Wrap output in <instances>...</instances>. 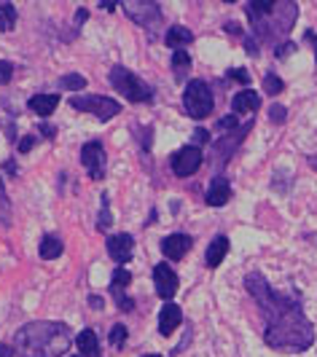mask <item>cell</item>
Instances as JSON below:
<instances>
[{"label": "cell", "mask_w": 317, "mask_h": 357, "mask_svg": "<svg viewBox=\"0 0 317 357\" xmlns=\"http://www.w3.org/2000/svg\"><path fill=\"white\" fill-rule=\"evenodd\" d=\"M245 287L264 314L266 347L277 352H307L315 344V325L293 296L274 290L258 271L247 274Z\"/></svg>", "instance_id": "6da1fadb"}, {"label": "cell", "mask_w": 317, "mask_h": 357, "mask_svg": "<svg viewBox=\"0 0 317 357\" xmlns=\"http://www.w3.org/2000/svg\"><path fill=\"white\" fill-rule=\"evenodd\" d=\"M73 344V331L65 322H27L14 336L19 357H62Z\"/></svg>", "instance_id": "7a4b0ae2"}, {"label": "cell", "mask_w": 317, "mask_h": 357, "mask_svg": "<svg viewBox=\"0 0 317 357\" xmlns=\"http://www.w3.org/2000/svg\"><path fill=\"white\" fill-rule=\"evenodd\" d=\"M250 24H253V38L272 43L277 38L288 36L293 22L299 17V6L290 0H250L245 6Z\"/></svg>", "instance_id": "3957f363"}, {"label": "cell", "mask_w": 317, "mask_h": 357, "mask_svg": "<svg viewBox=\"0 0 317 357\" xmlns=\"http://www.w3.org/2000/svg\"><path fill=\"white\" fill-rule=\"evenodd\" d=\"M110 84L116 91H121L129 102H151L154 100V86H148L140 75H135L121 65H116L110 70Z\"/></svg>", "instance_id": "277c9868"}, {"label": "cell", "mask_w": 317, "mask_h": 357, "mask_svg": "<svg viewBox=\"0 0 317 357\" xmlns=\"http://www.w3.org/2000/svg\"><path fill=\"white\" fill-rule=\"evenodd\" d=\"M183 107L191 119H207L215 107V100H212V89L207 81L202 78H194L186 84V91H183Z\"/></svg>", "instance_id": "5b68a950"}, {"label": "cell", "mask_w": 317, "mask_h": 357, "mask_svg": "<svg viewBox=\"0 0 317 357\" xmlns=\"http://www.w3.org/2000/svg\"><path fill=\"white\" fill-rule=\"evenodd\" d=\"M71 107L78 113H91L100 121H110L116 113H121V105L110 97H100V94H75L71 100Z\"/></svg>", "instance_id": "8992f818"}, {"label": "cell", "mask_w": 317, "mask_h": 357, "mask_svg": "<svg viewBox=\"0 0 317 357\" xmlns=\"http://www.w3.org/2000/svg\"><path fill=\"white\" fill-rule=\"evenodd\" d=\"M202 161H205L202 148L186 145V148H180V151H175V153L170 156V167H172V172H175L177 178H191L194 172H199Z\"/></svg>", "instance_id": "52a82bcc"}, {"label": "cell", "mask_w": 317, "mask_h": 357, "mask_svg": "<svg viewBox=\"0 0 317 357\" xmlns=\"http://www.w3.org/2000/svg\"><path fill=\"white\" fill-rule=\"evenodd\" d=\"M105 148L100 140H89L84 148H81V164L87 167L89 178L103 180L105 178Z\"/></svg>", "instance_id": "ba28073f"}, {"label": "cell", "mask_w": 317, "mask_h": 357, "mask_svg": "<svg viewBox=\"0 0 317 357\" xmlns=\"http://www.w3.org/2000/svg\"><path fill=\"white\" fill-rule=\"evenodd\" d=\"M124 11L132 17V22H138L140 27L154 30L156 24H161V6L148 0V3H121Z\"/></svg>", "instance_id": "9c48e42d"}, {"label": "cell", "mask_w": 317, "mask_h": 357, "mask_svg": "<svg viewBox=\"0 0 317 357\" xmlns=\"http://www.w3.org/2000/svg\"><path fill=\"white\" fill-rule=\"evenodd\" d=\"M154 285H156V296L161 301H170L172 296L177 293V285H180V280H177V274L172 271V266H167V264H158L154 268Z\"/></svg>", "instance_id": "30bf717a"}, {"label": "cell", "mask_w": 317, "mask_h": 357, "mask_svg": "<svg viewBox=\"0 0 317 357\" xmlns=\"http://www.w3.org/2000/svg\"><path fill=\"white\" fill-rule=\"evenodd\" d=\"M129 282H132V274L121 266L116 268V271H113V277H110V293H113V298H116L119 309H124V312H132V309H135V298H129V296H126Z\"/></svg>", "instance_id": "8fae6325"}, {"label": "cell", "mask_w": 317, "mask_h": 357, "mask_svg": "<svg viewBox=\"0 0 317 357\" xmlns=\"http://www.w3.org/2000/svg\"><path fill=\"white\" fill-rule=\"evenodd\" d=\"M105 248L116 264H129L132 250H135V239H132V234H116V236H108Z\"/></svg>", "instance_id": "7c38bea8"}, {"label": "cell", "mask_w": 317, "mask_h": 357, "mask_svg": "<svg viewBox=\"0 0 317 357\" xmlns=\"http://www.w3.org/2000/svg\"><path fill=\"white\" fill-rule=\"evenodd\" d=\"M189 250H191V236L189 234H170V236L161 239V252L170 261H180Z\"/></svg>", "instance_id": "4fadbf2b"}, {"label": "cell", "mask_w": 317, "mask_h": 357, "mask_svg": "<svg viewBox=\"0 0 317 357\" xmlns=\"http://www.w3.org/2000/svg\"><path fill=\"white\" fill-rule=\"evenodd\" d=\"M229 199H231V183H229V178H223V175H215V178L210 180V185H207V197H205V202H207L210 207H223Z\"/></svg>", "instance_id": "5bb4252c"}, {"label": "cell", "mask_w": 317, "mask_h": 357, "mask_svg": "<svg viewBox=\"0 0 317 357\" xmlns=\"http://www.w3.org/2000/svg\"><path fill=\"white\" fill-rule=\"evenodd\" d=\"M183 322V309L177 304H164L158 312V333L161 336H172L175 328H180Z\"/></svg>", "instance_id": "9a60e30c"}, {"label": "cell", "mask_w": 317, "mask_h": 357, "mask_svg": "<svg viewBox=\"0 0 317 357\" xmlns=\"http://www.w3.org/2000/svg\"><path fill=\"white\" fill-rule=\"evenodd\" d=\"M258 107H261V97H258V91L242 89L231 97V110H234V113H239V116H245V113H256Z\"/></svg>", "instance_id": "2e32d148"}, {"label": "cell", "mask_w": 317, "mask_h": 357, "mask_svg": "<svg viewBox=\"0 0 317 357\" xmlns=\"http://www.w3.org/2000/svg\"><path fill=\"white\" fill-rule=\"evenodd\" d=\"M226 252H229V236L218 234L210 245H207V252H205V264H207V268L221 266V264H223V258H226Z\"/></svg>", "instance_id": "e0dca14e"}, {"label": "cell", "mask_w": 317, "mask_h": 357, "mask_svg": "<svg viewBox=\"0 0 317 357\" xmlns=\"http://www.w3.org/2000/svg\"><path fill=\"white\" fill-rule=\"evenodd\" d=\"M250 126H253V121L245 124L242 129H237V132H234V137H231V143H229V137H223V140H218V143H215V156H218V164H223L226 159H231L234 148L245 140V135L250 132Z\"/></svg>", "instance_id": "ac0fdd59"}, {"label": "cell", "mask_w": 317, "mask_h": 357, "mask_svg": "<svg viewBox=\"0 0 317 357\" xmlns=\"http://www.w3.org/2000/svg\"><path fill=\"white\" fill-rule=\"evenodd\" d=\"M194 40V33L189 30V27H183V24H175V27H170L167 33H164V43L170 46V49H175V52H186V46Z\"/></svg>", "instance_id": "d6986e66"}, {"label": "cell", "mask_w": 317, "mask_h": 357, "mask_svg": "<svg viewBox=\"0 0 317 357\" xmlns=\"http://www.w3.org/2000/svg\"><path fill=\"white\" fill-rule=\"evenodd\" d=\"M57 105H59V94H36V97L27 100V107L38 116H43V119H49L57 110Z\"/></svg>", "instance_id": "ffe728a7"}, {"label": "cell", "mask_w": 317, "mask_h": 357, "mask_svg": "<svg viewBox=\"0 0 317 357\" xmlns=\"http://www.w3.org/2000/svg\"><path fill=\"white\" fill-rule=\"evenodd\" d=\"M75 347H78L81 357H100V344H97V336H94L91 328L81 331V333L75 336Z\"/></svg>", "instance_id": "44dd1931"}, {"label": "cell", "mask_w": 317, "mask_h": 357, "mask_svg": "<svg viewBox=\"0 0 317 357\" xmlns=\"http://www.w3.org/2000/svg\"><path fill=\"white\" fill-rule=\"evenodd\" d=\"M38 252H40V258H43V261H54L57 255H62V239H59V236H54V234L43 236V239H40V245H38Z\"/></svg>", "instance_id": "7402d4cb"}, {"label": "cell", "mask_w": 317, "mask_h": 357, "mask_svg": "<svg viewBox=\"0 0 317 357\" xmlns=\"http://www.w3.org/2000/svg\"><path fill=\"white\" fill-rule=\"evenodd\" d=\"M14 24H17V8L11 3H0V30L8 33L14 30Z\"/></svg>", "instance_id": "603a6c76"}, {"label": "cell", "mask_w": 317, "mask_h": 357, "mask_svg": "<svg viewBox=\"0 0 317 357\" xmlns=\"http://www.w3.org/2000/svg\"><path fill=\"white\" fill-rule=\"evenodd\" d=\"M189 68H191V56H189V52L172 54V70H175L177 81H183V75L189 73Z\"/></svg>", "instance_id": "cb8c5ba5"}, {"label": "cell", "mask_w": 317, "mask_h": 357, "mask_svg": "<svg viewBox=\"0 0 317 357\" xmlns=\"http://www.w3.org/2000/svg\"><path fill=\"white\" fill-rule=\"evenodd\" d=\"M59 86H62V89H71V91H81V89H87V78L78 75V73H68V75L59 78Z\"/></svg>", "instance_id": "d4e9b609"}, {"label": "cell", "mask_w": 317, "mask_h": 357, "mask_svg": "<svg viewBox=\"0 0 317 357\" xmlns=\"http://www.w3.org/2000/svg\"><path fill=\"white\" fill-rule=\"evenodd\" d=\"M264 91L269 94V97H277V94L285 91V81H282L280 75L269 73V75H264Z\"/></svg>", "instance_id": "484cf974"}, {"label": "cell", "mask_w": 317, "mask_h": 357, "mask_svg": "<svg viewBox=\"0 0 317 357\" xmlns=\"http://www.w3.org/2000/svg\"><path fill=\"white\" fill-rule=\"evenodd\" d=\"M0 223H3V226L11 223V199H8V194H6L3 178H0Z\"/></svg>", "instance_id": "4316f807"}, {"label": "cell", "mask_w": 317, "mask_h": 357, "mask_svg": "<svg viewBox=\"0 0 317 357\" xmlns=\"http://www.w3.org/2000/svg\"><path fill=\"white\" fill-rule=\"evenodd\" d=\"M129 336V331H126V325H113L110 328V347H116V349H121L124 341Z\"/></svg>", "instance_id": "83f0119b"}, {"label": "cell", "mask_w": 317, "mask_h": 357, "mask_svg": "<svg viewBox=\"0 0 317 357\" xmlns=\"http://www.w3.org/2000/svg\"><path fill=\"white\" fill-rule=\"evenodd\" d=\"M285 119H288V110L282 105H274L269 110V121H274V124H285Z\"/></svg>", "instance_id": "f1b7e54d"}, {"label": "cell", "mask_w": 317, "mask_h": 357, "mask_svg": "<svg viewBox=\"0 0 317 357\" xmlns=\"http://www.w3.org/2000/svg\"><path fill=\"white\" fill-rule=\"evenodd\" d=\"M110 210H108V197H103V215H100V220H97V226L105 231V229H110Z\"/></svg>", "instance_id": "f546056e"}, {"label": "cell", "mask_w": 317, "mask_h": 357, "mask_svg": "<svg viewBox=\"0 0 317 357\" xmlns=\"http://www.w3.org/2000/svg\"><path fill=\"white\" fill-rule=\"evenodd\" d=\"M293 52H296V43L285 40V43H280V46H277V52H274V56H277V59H285L288 54H293Z\"/></svg>", "instance_id": "4dcf8cb0"}, {"label": "cell", "mask_w": 317, "mask_h": 357, "mask_svg": "<svg viewBox=\"0 0 317 357\" xmlns=\"http://www.w3.org/2000/svg\"><path fill=\"white\" fill-rule=\"evenodd\" d=\"M11 75H14V65H8V62L0 59V84H8Z\"/></svg>", "instance_id": "1f68e13d"}, {"label": "cell", "mask_w": 317, "mask_h": 357, "mask_svg": "<svg viewBox=\"0 0 317 357\" xmlns=\"http://www.w3.org/2000/svg\"><path fill=\"white\" fill-rule=\"evenodd\" d=\"M229 78H234V81H239V84H250V75H247L245 70H242V68H231L229 70Z\"/></svg>", "instance_id": "d6a6232c"}, {"label": "cell", "mask_w": 317, "mask_h": 357, "mask_svg": "<svg viewBox=\"0 0 317 357\" xmlns=\"http://www.w3.org/2000/svg\"><path fill=\"white\" fill-rule=\"evenodd\" d=\"M207 140H210V132H207V129H196V132H194V143H196V148H199L202 143H207Z\"/></svg>", "instance_id": "836d02e7"}, {"label": "cell", "mask_w": 317, "mask_h": 357, "mask_svg": "<svg viewBox=\"0 0 317 357\" xmlns=\"http://www.w3.org/2000/svg\"><path fill=\"white\" fill-rule=\"evenodd\" d=\"M245 52L250 54V56H258V40H256V38H247V40H245Z\"/></svg>", "instance_id": "e575fe53"}, {"label": "cell", "mask_w": 317, "mask_h": 357, "mask_svg": "<svg viewBox=\"0 0 317 357\" xmlns=\"http://www.w3.org/2000/svg\"><path fill=\"white\" fill-rule=\"evenodd\" d=\"M234 126H237V116H226V119H221V121H218V129H234Z\"/></svg>", "instance_id": "d590c367"}, {"label": "cell", "mask_w": 317, "mask_h": 357, "mask_svg": "<svg viewBox=\"0 0 317 357\" xmlns=\"http://www.w3.org/2000/svg\"><path fill=\"white\" fill-rule=\"evenodd\" d=\"M33 143H36V135H30V137H24V140L19 143V151H22V153H27V151L33 148Z\"/></svg>", "instance_id": "8d00e7d4"}, {"label": "cell", "mask_w": 317, "mask_h": 357, "mask_svg": "<svg viewBox=\"0 0 317 357\" xmlns=\"http://www.w3.org/2000/svg\"><path fill=\"white\" fill-rule=\"evenodd\" d=\"M89 306L91 309H103V298L100 296H89Z\"/></svg>", "instance_id": "74e56055"}, {"label": "cell", "mask_w": 317, "mask_h": 357, "mask_svg": "<svg viewBox=\"0 0 317 357\" xmlns=\"http://www.w3.org/2000/svg\"><path fill=\"white\" fill-rule=\"evenodd\" d=\"M223 30H226V33H231V36H239V24H237V22H229Z\"/></svg>", "instance_id": "f35d334b"}, {"label": "cell", "mask_w": 317, "mask_h": 357, "mask_svg": "<svg viewBox=\"0 0 317 357\" xmlns=\"http://www.w3.org/2000/svg\"><path fill=\"white\" fill-rule=\"evenodd\" d=\"M0 357H14V349L8 344H0Z\"/></svg>", "instance_id": "ab89813d"}, {"label": "cell", "mask_w": 317, "mask_h": 357, "mask_svg": "<svg viewBox=\"0 0 317 357\" xmlns=\"http://www.w3.org/2000/svg\"><path fill=\"white\" fill-rule=\"evenodd\" d=\"M87 19H89V14L84 11V8H81V11H75V24H84Z\"/></svg>", "instance_id": "60d3db41"}, {"label": "cell", "mask_w": 317, "mask_h": 357, "mask_svg": "<svg viewBox=\"0 0 317 357\" xmlns=\"http://www.w3.org/2000/svg\"><path fill=\"white\" fill-rule=\"evenodd\" d=\"M100 6H103L105 11H113V8H116V6H121V3H116V0H103Z\"/></svg>", "instance_id": "b9f144b4"}, {"label": "cell", "mask_w": 317, "mask_h": 357, "mask_svg": "<svg viewBox=\"0 0 317 357\" xmlns=\"http://www.w3.org/2000/svg\"><path fill=\"white\" fill-rule=\"evenodd\" d=\"M17 161H6V172H11V175H17Z\"/></svg>", "instance_id": "7bdbcfd3"}, {"label": "cell", "mask_w": 317, "mask_h": 357, "mask_svg": "<svg viewBox=\"0 0 317 357\" xmlns=\"http://www.w3.org/2000/svg\"><path fill=\"white\" fill-rule=\"evenodd\" d=\"M307 40L315 46V62H317V36H315V33H307Z\"/></svg>", "instance_id": "ee69618b"}, {"label": "cell", "mask_w": 317, "mask_h": 357, "mask_svg": "<svg viewBox=\"0 0 317 357\" xmlns=\"http://www.w3.org/2000/svg\"><path fill=\"white\" fill-rule=\"evenodd\" d=\"M40 132H43L46 137H52V135H54V129H52V126H49V124H43V126H40Z\"/></svg>", "instance_id": "f6af8a7d"}, {"label": "cell", "mask_w": 317, "mask_h": 357, "mask_svg": "<svg viewBox=\"0 0 317 357\" xmlns=\"http://www.w3.org/2000/svg\"><path fill=\"white\" fill-rule=\"evenodd\" d=\"M145 357H161V355H145Z\"/></svg>", "instance_id": "bcb514c9"}, {"label": "cell", "mask_w": 317, "mask_h": 357, "mask_svg": "<svg viewBox=\"0 0 317 357\" xmlns=\"http://www.w3.org/2000/svg\"><path fill=\"white\" fill-rule=\"evenodd\" d=\"M73 357H81V355H73Z\"/></svg>", "instance_id": "7dc6e473"}]
</instances>
